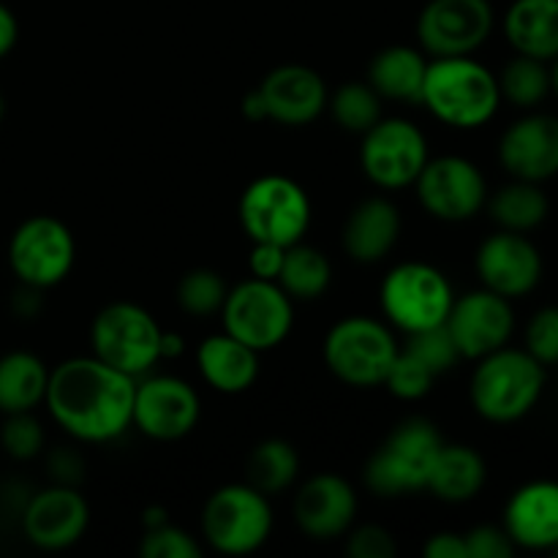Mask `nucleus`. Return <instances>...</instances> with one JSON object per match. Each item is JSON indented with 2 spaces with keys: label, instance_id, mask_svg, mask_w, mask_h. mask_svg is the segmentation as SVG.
Wrapping results in <instances>:
<instances>
[{
  "label": "nucleus",
  "instance_id": "nucleus-1",
  "mask_svg": "<svg viewBox=\"0 0 558 558\" xmlns=\"http://www.w3.org/2000/svg\"><path fill=\"white\" fill-rule=\"evenodd\" d=\"M134 376L90 357H71L49 371L47 403L54 423L76 441L107 445L131 428Z\"/></svg>",
  "mask_w": 558,
  "mask_h": 558
},
{
  "label": "nucleus",
  "instance_id": "nucleus-2",
  "mask_svg": "<svg viewBox=\"0 0 558 558\" xmlns=\"http://www.w3.org/2000/svg\"><path fill=\"white\" fill-rule=\"evenodd\" d=\"M420 104L450 129H483L501 107L499 80L472 54L430 58Z\"/></svg>",
  "mask_w": 558,
  "mask_h": 558
},
{
  "label": "nucleus",
  "instance_id": "nucleus-3",
  "mask_svg": "<svg viewBox=\"0 0 558 558\" xmlns=\"http://www.w3.org/2000/svg\"><path fill=\"white\" fill-rule=\"evenodd\" d=\"M474 363L477 368L469 385V398L474 412L488 423H518L543 398L545 365L537 363L526 349H512L507 343Z\"/></svg>",
  "mask_w": 558,
  "mask_h": 558
},
{
  "label": "nucleus",
  "instance_id": "nucleus-4",
  "mask_svg": "<svg viewBox=\"0 0 558 558\" xmlns=\"http://www.w3.org/2000/svg\"><path fill=\"white\" fill-rule=\"evenodd\" d=\"M441 445L445 439L430 420H403L365 463V485L381 499H398L425 490Z\"/></svg>",
  "mask_w": 558,
  "mask_h": 558
},
{
  "label": "nucleus",
  "instance_id": "nucleus-5",
  "mask_svg": "<svg viewBox=\"0 0 558 558\" xmlns=\"http://www.w3.org/2000/svg\"><path fill=\"white\" fill-rule=\"evenodd\" d=\"M325 363L338 381L357 390L381 387L401 347L387 322L374 316H347L325 336Z\"/></svg>",
  "mask_w": 558,
  "mask_h": 558
},
{
  "label": "nucleus",
  "instance_id": "nucleus-6",
  "mask_svg": "<svg viewBox=\"0 0 558 558\" xmlns=\"http://www.w3.org/2000/svg\"><path fill=\"white\" fill-rule=\"evenodd\" d=\"M456 303V289L439 267L428 262H401L379 287V305L387 325L412 332L445 325Z\"/></svg>",
  "mask_w": 558,
  "mask_h": 558
},
{
  "label": "nucleus",
  "instance_id": "nucleus-7",
  "mask_svg": "<svg viewBox=\"0 0 558 558\" xmlns=\"http://www.w3.org/2000/svg\"><path fill=\"white\" fill-rule=\"evenodd\" d=\"M238 218L251 243H276L289 248L311 227V199L298 180L287 174H262L245 185Z\"/></svg>",
  "mask_w": 558,
  "mask_h": 558
},
{
  "label": "nucleus",
  "instance_id": "nucleus-8",
  "mask_svg": "<svg viewBox=\"0 0 558 558\" xmlns=\"http://www.w3.org/2000/svg\"><path fill=\"white\" fill-rule=\"evenodd\" d=\"M272 515L270 496L251 483H232L218 488L202 510V537L216 554L248 556L270 539Z\"/></svg>",
  "mask_w": 558,
  "mask_h": 558
},
{
  "label": "nucleus",
  "instance_id": "nucleus-9",
  "mask_svg": "<svg viewBox=\"0 0 558 558\" xmlns=\"http://www.w3.org/2000/svg\"><path fill=\"white\" fill-rule=\"evenodd\" d=\"M161 336L156 316L125 300L104 305L90 327L93 354L134 379L156 368L161 360Z\"/></svg>",
  "mask_w": 558,
  "mask_h": 558
},
{
  "label": "nucleus",
  "instance_id": "nucleus-10",
  "mask_svg": "<svg viewBox=\"0 0 558 558\" xmlns=\"http://www.w3.org/2000/svg\"><path fill=\"white\" fill-rule=\"evenodd\" d=\"M223 330L256 352L281 347L294 327V300L278 281L254 278L240 281L227 292L221 305Z\"/></svg>",
  "mask_w": 558,
  "mask_h": 558
},
{
  "label": "nucleus",
  "instance_id": "nucleus-11",
  "mask_svg": "<svg viewBox=\"0 0 558 558\" xmlns=\"http://www.w3.org/2000/svg\"><path fill=\"white\" fill-rule=\"evenodd\" d=\"M360 136V167L365 178L381 191L414 185L430 158L423 129L407 118H381Z\"/></svg>",
  "mask_w": 558,
  "mask_h": 558
},
{
  "label": "nucleus",
  "instance_id": "nucleus-12",
  "mask_svg": "<svg viewBox=\"0 0 558 558\" xmlns=\"http://www.w3.org/2000/svg\"><path fill=\"white\" fill-rule=\"evenodd\" d=\"M76 262V240L60 218L33 216L9 240V265L20 283L52 289L69 278Z\"/></svg>",
  "mask_w": 558,
  "mask_h": 558
},
{
  "label": "nucleus",
  "instance_id": "nucleus-13",
  "mask_svg": "<svg viewBox=\"0 0 558 558\" xmlns=\"http://www.w3.org/2000/svg\"><path fill=\"white\" fill-rule=\"evenodd\" d=\"M414 191L428 216L450 223L480 216L488 202V180L483 169L463 156L428 158L414 180Z\"/></svg>",
  "mask_w": 558,
  "mask_h": 558
},
{
  "label": "nucleus",
  "instance_id": "nucleus-14",
  "mask_svg": "<svg viewBox=\"0 0 558 558\" xmlns=\"http://www.w3.org/2000/svg\"><path fill=\"white\" fill-rule=\"evenodd\" d=\"M494 25L490 0H428L417 16V41L430 58H461L477 52Z\"/></svg>",
  "mask_w": 558,
  "mask_h": 558
},
{
  "label": "nucleus",
  "instance_id": "nucleus-15",
  "mask_svg": "<svg viewBox=\"0 0 558 558\" xmlns=\"http://www.w3.org/2000/svg\"><path fill=\"white\" fill-rule=\"evenodd\" d=\"M202 414L199 392L180 376L145 374L136 379L131 425L147 439L178 441L196 428Z\"/></svg>",
  "mask_w": 558,
  "mask_h": 558
},
{
  "label": "nucleus",
  "instance_id": "nucleus-16",
  "mask_svg": "<svg viewBox=\"0 0 558 558\" xmlns=\"http://www.w3.org/2000/svg\"><path fill=\"white\" fill-rule=\"evenodd\" d=\"M445 325L461 360H480L510 343L515 332V311L512 300L483 287L456 298Z\"/></svg>",
  "mask_w": 558,
  "mask_h": 558
},
{
  "label": "nucleus",
  "instance_id": "nucleus-17",
  "mask_svg": "<svg viewBox=\"0 0 558 558\" xmlns=\"http://www.w3.org/2000/svg\"><path fill=\"white\" fill-rule=\"evenodd\" d=\"M480 283L507 300L532 294L543 281V254L529 234L499 229L480 243L474 256Z\"/></svg>",
  "mask_w": 558,
  "mask_h": 558
},
{
  "label": "nucleus",
  "instance_id": "nucleus-18",
  "mask_svg": "<svg viewBox=\"0 0 558 558\" xmlns=\"http://www.w3.org/2000/svg\"><path fill=\"white\" fill-rule=\"evenodd\" d=\"M90 523V505L80 488L52 483L27 499L22 532L36 548L65 550L80 543Z\"/></svg>",
  "mask_w": 558,
  "mask_h": 558
},
{
  "label": "nucleus",
  "instance_id": "nucleus-19",
  "mask_svg": "<svg viewBox=\"0 0 558 558\" xmlns=\"http://www.w3.org/2000/svg\"><path fill=\"white\" fill-rule=\"evenodd\" d=\"M499 163L515 180L545 183L558 174V118L529 112L507 125L499 140Z\"/></svg>",
  "mask_w": 558,
  "mask_h": 558
},
{
  "label": "nucleus",
  "instance_id": "nucleus-20",
  "mask_svg": "<svg viewBox=\"0 0 558 558\" xmlns=\"http://www.w3.org/2000/svg\"><path fill=\"white\" fill-rule=\"evenodd\" d=\"M292 515L305 537L330 543L352 529L354 518H357V494H354L352 483L338 474H316L300 485Z\"/></svg>",
  "mask_w": 558,
  "mask_h": 558
},
{
  "label": "nucleus",
  "instance_id": "nucleus-21",
  "mask_svg": "<svg viewBox=\"0 0 558 558\" xmlns=\"http://www.w3.org/2000/svg\"><path fill=\"white\" fill-rule=\"evenodd\" d=\"M267 107V120L289 129L311 125L327 112V82L311 65L283 63L272 69L259 85Z\"/></svg>",
  "mask_w": 558,
  "mask_h": 558
},
{
  "label": "nucleus",
  "instance_id": "nucleus-22",
  "mask_svg": "<svg viewBox=\"0 0 558 558\" xmlns=\"http://www.w3.org/2000/svg\"><path fill=\"white\" fill-rule=\"evenodd\" d=\"M505 532L523 550L558 548V483L534 480L518 488L505 507Z\"/></svg>",
  "mask_w": 558,
  "mask_h": 558
},
{
  "label": "nucleus",
  "instance_id": "nucleus-23",
  "mask_svg": "<svg viewBox=\"0 0 558 558\" xmlns=\"http://www.w3.org/2000/svg\"><path fill=\"white\" fill-rule=\"evenodd\" d=\"M401 227V213L387 196H368L354 205L343 223V251L360 265H376L396 248Z\"/></svg>",
  "mask_w": 558,
  "mask_h": 558
},
{
  "label": "nucleus",
  "instance_id": "nucleus-24",
  "mask_svg": "<svg viewBox=\"0 0 558 558\" xmlns=\"http://www.w3.org/2000/svg\"><path fill=\"white\" fill-rule=\"evenodd\" d=\"M196 368L213 390L238 396L259 379V352L221 330L196 347Z\"/></svg>",
  "mask_w": 558,
  "mask_h": 558
},
{
  "label": "nucleus",
  "instance_id": "nucleus-25",
  "mask_svg": "<svg viewBox=\"0 0 558 558\" xmlns=\"http://www.w3.org/2000/svg\"><path fill=\"white\" fill-rule=\"evenodd\" d=\"M501 31L515 54L550 63L558 58V0H512Z\"/></svg>",
  "mask_w": 558,
  "mask_h": 558
},
{
  "label": "nucleus",
  "instance_id": "nucleus-26",
  "mask_svg": "<svg viewBox=\"0 0 558 558\" xmlns=\"http://www.w3.org/2000/svg\"><path fill=\"white\" fill-rule=\"evenodd\" d=\"M428 63L430 60L423 49L392 44V47L379 49L371 60L368 85L387 101L420 104Z\"/></svg>",
  "mask_w": 558,
  "mask_h": 558
},
{
  "label": "nucleus",
  "instance_id": "nucleus-27",
  "mask_svg": "<svg viewBox=\"0 0 558 558\" xmlns=\"http://www.w3.org/2000/svg\"><path fill=\"white\" fill-rule=\"evenodd\" d=\"M485 480H488V466L474 447L445 441L425 490H430L436 499L447 501V505H463V501L477 499Z\"/></svg>",
  "mask_w": 558,
  "mask_h": 558
},
{
  "label": "nucleus",
  "instance_id": "nucleus-28",
  "mask_svg": "<svg viewBox=\"0 0 558 558\" xmlns=\"http://www.w3.org/2000/svg\"><path fill=\"white\" fill-rule=\"evenodd\" d=\"M485 210L499 229L529 234L545 223L550 213V199L543 191V183L512 178L496 194H488Z\"/></svg>",
  "mask_w": 558,
  "mask_h": 558
},
{
  "label": "nucleus",
  "instance_id": "nucleus-29",
  "mask_svg": "<svg viewBox=\"0 0 558 558\" xmlns=\"http://www.w3.org/2000/svg\"><path fill=\"white\" fill-rule=\"evenodd\" d=\"M49 368L33 352H9L0 357V412H33L47 398Z\"/></svg>",
  "mask_w": 558,
  "mask_h": 558
},
{
  "label": "nucleus",
  "instance_id": "nucleus-30",
  "mask_svg": "<svg viewBox=\"0 0 558 558\" xmlns=\"http://www.w3.org/2000/svg\"><path fill=\"white\" fill-rule=\"evenodd\" d=\"M332 281V265L319 248L305 245L303 240L289 245L283 254V267L278 283L283 292L294 300V303H308V300L322 298L330 289Z\"/></svg>",
  "mask_w": 558,
  "mask_h": 558
},
{
  "label": "nucleus",
  "instance_id": "nucleus-31",
  "mask_svg": "<svg viewBox=\"0 0 558 558\" xmlns=\"http://www.w3.org/2000/svg\"><path fill=\"white\" fill-rule=\"evenodd\" d=\"M245 474H248L245 483H251L262 494H283L298 480L300 456L294 445H289L287 439H265L251 450Z\"/></svg>",
  "mask_w": 558,
  "mask_h": 558
},
{
  "label": "nucleus",
  "instance_id": "nucleus-32",
  "mask_svg": "<svg viewBox=\"0 0 558 558\" xmlns=\"http://www.w3.org/2000/svg\"><path fill=\"white\" fill-rule=\"evenodd\" d=\"M496 80H499L501 101H510L518 109L532 112L550 96V63L529 54H515Z\"/></svg>",
  "mask_w": 558,
  "mask_h": 558
},
{
  "label": "nucleus",
  "instance_id": "nucleus-33",
  "mask_svg": "<svg viewBox=\"0 0 558 558\" xmlns=\"http://www.w3.org/2000/svg\"><path fill=\"white\" fill-rule=\"evenodd\" d=\"M327 109L343 131L365 134L371 125L385 118V98L368 82H347L330 93Z\"/></svg>",
  "mask_w": 558,
  "mask_h": 558
},
{
  "label": "nucleus",
  "instance_id": "nucleus-34",
  "mask_svg": "<svg viewBox=\"0 0 558 558\" xmlns=\"http://www.w3.org/2000/svg\"><path fill=\"white\" fill-rule=\"evenodd\" d=\"M227 292L229 287L221 272L210 270V267H196V270H189L180 278L178 305L191 316L221 314Z\"/></svg>",
  "mask_w": 558,
  "mask_h": 558
},
{
  "label": "nucleus",
  "instance_id": "nucleus-35",
  "mask_svg": "<svg viewBox=\"0 0 558 558\" xmlns=\"http://www.w3.org/2000/svg\"><path fill=\"white\" fill-rule=\"evenodd\" d=\"M403 349H407L412 357H417L434 376H441L445 371L456 368V365L461 363V352H458L447 325H436L428 327V330L412 332V336L407 338V347Z\"/></svg>",
  "mask_w": 558,
  "mask_h": 558
},
{
  "label": "nucleus",
  "instance_id": "nucleus-36",
  "mask_svg": "<svg viewBox=\"0 0 558 558\" xmlns=\"http://www.w3.org/2000/svg\"><path fill=\"white\" fill-rule=\"evenodd\" d=\"M434 381L436 376L401 347L398 357L392 360L390 371H387L385 387L392 396L401 398V401H420V398H425L434 390Z\"/></svg>",
  "mask_w": 558,
  "mask_h": 558
},
{
  "label": "nucleus",
  "instance_id": "nucleus-37",
  "mask_svg": "<svg viewBox=\"0 0 558 558\" xmlns=\"http://www.w3.org/2000/svg\"><path fill=\"white\" fill-rule=\"evenodd\" d=\"M0 445L5 456L14 461H33L44 450V428L33 412L5 414V423L0 428Z\"/></svg>",
  "mask_w": 558,
  "mask_h": 558
},
{
  "label": "nucleus",
  "instance_id": "nucleus-38",
  "mask_svg": "<svg viewBox=\"0 0 558 558\" xmlns=\"http://www.w3.org/2000/svg\"><path fill=\"white\" fill-rule=\"evenodd\" d=\"M142 558H199L202 545L191 537L185 529L174 526L172 521L163 526L150 529L142 534L140 543Z\"/></svg>",
  "mask_w": 558,
  "mask_h": 558
},
{
  "label": "nucleus",
  "instance_id": "nucleus-39",
  "mask_svg": "<svg viewBox=\"0 0 558 558\" xmlns=\"http://www.w3.org/2000/svg\"><path fill=\"white\" fill-rule=\"evenodd\" d=\"M526 349L537 363H543L545 368L558 365V308L548 305V308H539L537 314L529 319L526 325Z\"/></svg>",
  "mask_w": 558,
  "mask_h": 558
},
{
  "label": "nucleus",
  "instance_id": "nucleus-40",
  "mask_svg": "<svg viewBox=\"0 0 558 558\" xmlns=\"http://www.w3.org/2000/svg\"><path fill=\"white\" fill-rule=\"evenodd\" d=\"M349 543L347 554L352 558H396L398 556V543L392 537L390 529L376 526V523H365L352 532L349 529Z\"/></svg>",
  "mask_w": 558,
  "mask_h": 558
},
{
  "label": "nucleus",
  "instance_id": "nucleus-41",
  "mask_svg": "<svg viewBox=\"0 0 558 558\" xmlns=\"http://www.w3.org/2000/svg\"><path fill=\"white\" fill-rule=\"evenodd\" d=\"M463 539H466L469 558H510L518 550L505 526H490V523L469 529Z\"/></svg>",
  "mask_w": 558,
  "mask_h": 558
},
{
  "label": "nucleus",
  "instance_id": "nucleus-42",
  "mask_svg": "<svg viewBox=\"0 0 558 558\" xmlns=\"http://www.w3.org/2000/svg\"><path fill=\"white\" fill-rule=\"evenodd\" d=\"M47 472L52 483L80 488V483L85 480V461L74 447H58V450L49 452Z\"/></svg>",
  "mask_w": 558,
  "mask_h": 558
},
{
  "label": "nucleus",
  "instance_id": "nucleus-43",
  "mask_svg": "<svg viewBox=\"0 0 558 558\" xmlns=\"http://www.w3.org/2000/svg\"><path fill=\"white\" fill-rule=\"evenodd\" d=\"M283 254L287 248L276 243H254L248 254V270L254 278H265V281H278L283 267Z\"/></svg>",
  "mask_w": 558,
  "mask_h": 558
},
{
  "label": "nucleus",
  "instance_id": "nucleus-44",
  "mask_svg": "<svg viewBox=\"0 0 558 558\" xmlns=\"http://www.w3.org/2000/svg\"><path fill=\"white\" fill-rule=\"evenodd\" d=\"M425 558H469L466 556V539L458 532H439L425 543Z\"/></svg>",
  "mask_w": 558,
  "mask_h": 558
},
{
  "label": "nucleus",
  "instance_id": "nucleus-45",
  "mask_svg": "<svg viewBox=\"0 0 558 558\" xmlns=\"http://www.w3.org/2000/svg\"><path fill=\"white\" fill-rule=\"evenodd\" d=\"M16 38H20V22L9 5L0 3V60L14 49Z\"/></svg>",
  "mask_w": 558,
  "mask_h": 558
},
{
  "label": "nucleus",
  "instance_id": "nucleus-46",
  "mask_svg": "<svg viewBox=\"0 0 558 558\" xmlns=\"http://www.w3.org/2000/svg\"><path fill=\"white\" fill-rule=\"evenodd\" d=\"M14 308L22 319H31L41 311V289L22 283V292L14 294Z\"/></svg>",
  "mask_w": 558,
  "mask_h": 558
},
{
  "label": "nucleus",
  "instance_id": "nucleus-47",
  "mask_svg": "<svg viewBox=\"0 0 558 558\" xmlns=\"http://www.w3.org/2000/svg\"><path fill=\"white\" fill-rule=\"evenodd\" d=\"M243 114L251 120V123H265L267 120V107H265V98H262L259 87L251 90L248 96L243 98Z\"/></svg>",
  "mask_w": 558,
  "mask_h": 558
},
{
  "label": "nucleus",
  "instance_id": "nucleus-48",
  "mask_svg": "<svg viewBox=\"0 0 558 558\" xmlns=\"http://www.w3.org/2000/svg\"><path fill=\"white\" fill-rule=\"evenodd\" d=\"M185 354V338L180 332H167L161 336V360H178Z\"/></svg>",
  "mask_w": 558,
  "mask_h": 558
},
{
  "label": "nucleus",
  "instance_id": "nucleus-49",
  "mask_svg": "<svg viewBox=\"0 0 558 558\" xmlns=\"http://www.w3.org/2000/svg\"><path fill=\"white\" fill-rule=\"evenodd\" d=\"M163 523H169V510H167V507L153 505V507H147L145 512H142V529H145V532L163 526Z\"/></svg>",
  "mask_w": 558,
  "mask_h": 558
},
{
  "label": "nucleus",
  "instance_id": "nucleus-50",
  "mask_svg": "<svg viewBox=\"0 0 558 558\" xmlns=\"http://www.w3.org/2000/svg\"><path fill=\"white\" fill-rule=\"evenodd\" d=\"M550 93H556L558 98V58L550 60Z\"/></svg>",
  "mask_w": 558,
  "mask_h": 558
},
{
  "label": "nucleus",
  "instance_id": "nucleus-51",
  "mask_svg": "<svg viewBox=\"0 0 558 558\" xmlns=\"http://www.w3.org/2000/svg\"><path fill=\"white\" fill-rule=\"evenodd\" d=\"M3 114H5V98L3 93H0V120H3Z\"/></svg>",
  "mask_w": 558,
  "mask_h": 558
},
{
  "label": "nucleus",
  "instance_id": "nucleus-52",
  "mask_svg": "<svg viewBox=\"0 0 558 558\" xmlns=\"http://www.w3.org/2000/svg\"><path fill=\"white\" fill-rule=\"evenodd\" d=\"M556 550H558V548H556Z\"/></svg>",
  "mask_w": 558,
  "mask_h": 558
}]
</instances>
